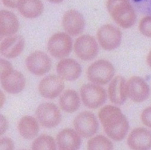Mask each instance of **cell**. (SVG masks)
I'll use <instances>...</instances> for the list:
<instances>
[{
  "label": "cell",
  "mask_w": 151,
  "mask_h": 150,
  "mask_svg": "<svg viewBox=\"0 0 151 150\" xmlns=\"http://www.w3.org/2000/svg\"><path fill=\"white\" fill-rule=\"evenodd\" d=\"M58 76L67 81H75L79 78L82 72L81 65L72 59L61 60L56 66Z\"/></svg>",
  "instance_id": "obj_16"
},
{
  "label": "cell",
  "mask_w": 151,
  "mask_h": 150,
  "mask_svg": "<svg viewBox=\"0 0 151 150\" xmlns=\"http://www.w3.org/2000/svg\"><path fill=\"white\" fill-rule=\"evenodd\" d=\"M0 65H1L0 77H1V80H2L7 77L14 70L12 64L5 59H1L0 60Z\"/></svg>",
  "instance_id": "obj_27"
},
{
  "label": "cell",
  "mask_w": 151,
  "mask_h": 150,
  "mask_svg": "<svg viewBox=\"0 0 151 150\" xmlns=\"http://www.w3.org/2000/svg\"><path fill=\"white\" fill-rule=\"evenodd\" d=\"M126 82L124 77L117 76L111 81L109 89V96L111 102L117 105L124 104L127 99Z\"/></svg>",
  "instance_id": "obj_18"
},
{
  "label": "cell",
  "mask_w": 151,
  "mask_h": 150,
  "mask_svg": "<svg viewBox=\"0 0 151 150\" xmlns=\"http://www.w3.org/2000/svg\"><path fill=\"white\" fill-rule=\"evenodd\" d=\"M26 66L32 74L36 76H43L50 71L52 63L46 53L41 51H36L27 58Z\"/></svg>",
  "instance_id": "obj_11"
},
{
  "label": "cell",
  "mask_w": 151,
  "mask_h": 150,
  "mask_svg": "<svg viewBox=\"0 0 151 150\" xmlns=\"http://www.w3.org/2000/svg\"><path fill=\"white\" fill-rule=\"evenodd\" d=\"M127 144L132 149H149L151 148V131L142 127L134 129L128 137Z\"/></svg>",
  "instance_id": "obj_14"
},
{
  "label": "cell",
  "mask_w": 151,
  "mask_h": 150,
  "mask_svg": "<svg viewBox=\"0 0 151 150\" xmlns=\"http://www.w3.org/2000/svg\"><path fill=\"white\" fill-rule=\"evenodd\" d=\"M48 1L52 3H55V4H57V3H60L62 1H63L64 0H47Z\"/></svg>",
  "instance_id": "obj_34"
},
{
  "label": "cell",
  "mask_w": 151,
  "mask_h": 150,
  "mask_svg": "<svg viewBox=\"0 0 151 150\" xmlns=\"http://www.w3.org/2000/svg\"><path fill=\"white\" fill-rule=\"evenodd\" d=\"M125 88L127 96L135 102H142L149 96V85L140 77L134 76L129 79L126 83Z\"/></svg>",
  "instance_id": "obj_10"
},
{
  "label": "cell",
  "mask_w": 151,
  "mask_h": 150,
  "mask_svg": "<svg viewBox=\"0 0 151 150\" xmlns=\"http://www.w3.org/2000/svg\"><path fill=\"white\" fill-rule=\"evenodd\" d=\"M25 40L21 35H11L1 41L0 46L1 53L6 58H15L24 50Z\"/></svg>",
  "instance_id": "obj_15"
},
{
  "label": "cell",
  "mask_w": 151,
  "mask_h": 150,
  "mask_svg": "<svg viewBox=\"0 0 151 150\" xmlns=\"http://www.w3.org/2000/svg\"><path fill=\"white\" fill-rule=\"evenodd\" d=\"M56 142L61 150H77L80 148L81 139L76 131L71 129H65L58 134Z\"/></svg>",
  "instance_id": "obj_17"
},
{
  "label": "cell",
  "mask_w": 151,
  "mask_h": 150,
  "mask_svg": "<svg viewBox=\"0 0 151 150\" xmlns=\"http://www.w3.org/2000/svg\"><path fill=\"white\" fill-rule=\"evenodd\" d=\"M17 8L25 17L34 19L42 14L44 6L41 0H22Z\"/></svg>",
  "instance_id": "obj_21"
},
{
  "label": "cell",
  "mask_w": 151,
  "mask_h": 150,
  "mask_svg": "<svg viewBox=\"0 0 151 150\" xmlns=\"http://www.w3.org/2000/svg\"><path fill=\"white\" fill-rule=\"evenodd\" d=\"M99 119L107 136L116 141H122L129 129L127 117L116 106H104L99 112Z\"/></svg>",
  "instance_id": "obj_1"
},
{
  "label": "cell",
  "mask_w": 151,
  "mask_h": 150,
  "mask_svg": "<svg viewBox=\"0 0 151 150\" xmlns=\"http://www.w3.org/2000/svg\"><path fill=\"white\" fill-rule=\"evenodd\" d=\"M74 127L80 136L88 138L97 132L99 124L93 113L89 111H84L74 119Z\"/></svg>",
  "instance_id": "obj_7"
},
{
  "label": "cell",
  "mask_w": 151,
  "mask_h": 150,
  "mask_svg": "<svg viewBox=\"0 0 151 150\" xmlns=\"http://www.w3.org/2000/svg\"><path fill=\"white\" fill-rule=\"evenodd\" d=\"M139 30L142 35L151 38V16H147L140 21Z\"/></svg>",
  "instance_id": "obj_26"
},
{
  "label": "cell",
  "mask_w": 151,
  "mask_h": 150,
  "mask_svg": "<svg viewBox=\"0 0 151 150\" xmlns=\"http://www.w3.org/2000/svg\"><path fill=\"white\" fill-rule=\"evenodd\" d=\"M5 101V96L3 93L1 91V107L2 108V106H3V104L4 103Z\"/></svg>",
  "instance_id": "obj_33"
},
{
  "label": "cell",
  "mask_w": 151,
  "mask_h": 150,
  "mask_svg": "<svg viewBox=\"0 0 151 150\" xmlns=\"http://www.w3.org/2000/svg\"><path fill=\"white\" fill-rule=\"evenodd\" d=\"M0 148H1V149H13L14 148L13 141L10 138H3L0 141Z\"/></svg>",
  "instance_id": "obj_29"
},
{
  "label": "cell",
  "mask_w": 151,
  "mask_h": 150,
  "mask_svg": "<svg viewBox=\"0 0 151 150\" xmlns=\"http://www.w3.org/2000/svg\"><path fill=\"white\" fill-rule=\"evenodd\" d=\"M19 24L15 14L11 11H0V34L1 36H11L17 32Z\"/></svg>",
  "instance_id": "obj_19"
},
{
  "label": "cell",
  "mask_w": 151,
  "mask_h": 150,
  "mask_svg": "<svg viewBox=\"0 0 151 150\" xmlns=\"http://www.w3.org/2000/svg\"><path fill=\"white\" fill-rule=\"evenodd\" d=\"M134 1H136V2H139V1H142V0H134Z\"/></svg>",
  "instance_id": "obj_35"
},
{
  "label": "cell",
  "mask_w": 151,
  "mask_h": 150,
  "mask_svg": "<svg viewBox=\"0 0 151 150\" xmlns=\"http://www.w3.org/2000/svg\"><path fill=\"white\" fill-rule=\"evenodd\" d=\"M97 39L102 48L110 51L117 49L120 46L122 34L117 27L106 24L103 25L98 30Z\"/></svg>",
  "instance_id": "obj_6"
},
{
  "label": "cell",
  "mask_w": 151,
  "mask_h": 150,
  "mask_svg": "<svg viewBox=\"0 0 151 150\" xmlns=\"http://www.w3.org/2000/svg\"><path fill=\"white\" fill-rule=\"evenodd\" d=\"M64 88V83L59 76H49L40 83L39 90L40 94L47 99H53L60 95Z\"/></svg>",
  "instance_id": "obj_12"
},
{
  "label": "cell",
  "mask_w": 151,
  "mask_h": 150,
  "mask_svg": "<svg viewBox=\"0 0 151 150\" xmlns=\"http://www.w3.org/2000/svg\"><path fill=\"white\" fill-rule=\"evenodd\" d=\"M63 25L65 31L71 36L81 34L85 28V21L83 15L77 10H70L64 15Z\"/></svg>",
  "instance_id": "obj_13"
},
{
  "label": "cell",
  "mask_w": 151,
  "mask_h": 150,
  "mask_svg": "<svg viewBox=\"0 0 151 150\" xmlns=\"http://www.w3.org/2000/svg\"><path fill=\"white\" fill-rule=\"evenodd\" d=\"M74 51L78 57L85 61L93 59L99 53V46L93 36L83 35L76 40Z\"/></svg>",
  "instance_id": "obj_9"
},
{
  "label": "cell",
  "mask_w": 151,
  "mask_h": 150,
  "mask_svg": "<svg viewBox=\"0 0 151 150\" xmlns=\"http://www.w3.org/2000/svg\"><path fill=\"white\" fill-rule=\"evenodd\" d=\"M147 62L148 64V65H149V66L151 68V51L149 52L147 58Z\"/></svg>",
  "instance_id": "obj_32"
},
{
  "label": "cell",
  "mask_w": 151,
  "mask_h": 150,
  "mask_svg": "<svg viewBox=\"0 0 151 150\" xmlns=\"http://www.w3.org/2000/svg\"><path fill=\"white\" fill-rule=\"evenodd\" d=\"M115 68L106 60H99L91 64L87 71V76L90 81L98 85L107 84L114 76Z\"/></svg>",
  "instance_id": "obj_3"
},
{
  "label": "cell",
  "mask_w": 151,
  "mask_h": 150,
  "mask_svg": "<svg viewBox=\"0 0 151 150\" xmlns=\"http://www.w3.org/2000/svg\"><path fill=\"white\" fill-rule=\"evenodd\" d=\"M72 46L73 42L71 37L64 32L53 34L47 43L49 53L57 59H62L68 56L71 53Z\"/></svg>",
  "instance_id": "obj_4"
},
{
  "label": "cell",
  "mask_w": 151,
  "mask_h": 150,
  "mask_svg": "<svg viewBox=\"0 0 151 150\" xmlns=\"http://www.w3.org/2000/svg\"><path fill=\"white\" fill-rule=\"evenodd\" d=\"M141 119L145 125L151 128V106H149L143 110L141 115Z\"/></svg>",
  "instance_id": "obj_28"
},
{
  "label": "cell",
  "mask_w": 151,
  "mask_h": 150,
  "mask_svg": "<svg viewBox=\"0 0 151 150\" xmlns=\"http://www.w3.org/2000/svg\"><path fill=\"white\" fill-rule=\"evenodd\" d=\"M1 81L3 88L11 94H17L22 91L26 84L24 75L17 71H13L7 77Z\"/></svg>",
  "instance_id": "obj_20"
},
{
  "label": "cell",
  "mask_w": 151,
  "mask_h": 150,
  "mask_svg": "<svg viewBox=\"0 0 151 150\" xmlns=\"http://www.w3.org/2000/svg\"><path fill=\"white\" fill-rule=\"evenodd\" d=\"M107 9L115 22L123 28L133 26L137 15L129 0H107Z\"/></svg>",
  "instance_id": "obj_2"
},
{
  "label": "cell",
  "mask_w": 151,
  "mask_h": 150,
  "mask_svg": "<svg viewBox=\"0 0 151 150\" xmlns=\"http://www.w3.org/2000/svg\"><path fill=\"white\" fill-rule=\"evenodd\" d=\"M33 150H55L56 146L54 139L47 135H42L36 138L32 144Z\"/></svg>",
  "instance_id": "obj_25"
},
{
  "label": "cell",
  "mask_w": 151,
  "mask_h": 150,
  "mask_svg": "<svg viewBox=\"0 0 151 150\" xmlns=\"http://www.w3.org/2000/svg\"><path fill=\"white\" fill-rule=\"evenodd\" d=\"M81 95L83 104L90 109H96L102 106L107 99L105 90L96 84L83 85L81 89Z\"/></svg>",
  "instance_id": "obj_5"
},
{
  "label": "cell",
  "mask_w": 151,
  "mask_h": 150,
  "mask_svg": "<svg viewBox=\"0 0 151 150\" xmlns=\"http://www.w3.org/2000/svg\"><path fill=\"white\" fill-rule=\"evenodd\" d=\"M37 118L41 125L46 128L57 126L61 120V112L56 105L52 103H43L36 110Z\"/></svg>",
  "instance_id": "obj_8"
},
{
  "label": "cell",
  "mask_w": 151,
  "mask_h": 150,
  "mask_svg": "<svg viewBox=\"0 0 151 150\" xmlns=\"http://www.w3.org/2000/svg\"><path fill=\"white\" fill-rule=\"evenodd\" d=\"M21 135L26 139H34L39 132V126L36 119L31 116L23 117L18 124Z\"/></svg>",
  "instance_id": "obj_22"
},
{
  "label": "cell",
  "mask_w": 151,
  "mask_h": 150,
  "mask_svg": "<svg viewBox=\"0 0 151 150\" xmlns=\"http://www.w3.org/2000/svg\"><path fill=\"white\" fill-rule=\"evenodd\" d=\"M8 128V122L6 119L1 114V130L0 134L1 135L4 134Z\"/></svg>",
  "instance_id": "obj_31"
},
{
  "label": "cell",
  "mask_w": 151,
  "mask_h": 150,
  "mask_svg": "<svg viewBox=\"0 0 151 150\" xmlns=\"http://www.w3.org/2000/svg\"><path fill=\"white\" fill-rule=\"evenodd\" d=\"M89 150H110L113 149L112 142L103 135H98L91 138L88 142Z\"/></svg>",
  "instance_id": "obj_24"
},
{
  "label": "cell",
  "mask_w": 151,
  "mask_h": 150,
  "mask_svg": "<svg viewBox=\"0 0 151 150\" xmlns=\"http://www.w3.org/2000/svg\"><path fill=\"white\" fill-rule=\"evenodd\" d=\"M4 6L9 8H16L22 1V0H2Z\"/></svg>",
  "instance_id": "obj_30"
},
{
  "label": "cell",
  "mask_w": 151,
  "mask_h": 150,
  "mask_svg": "<svg viewBox=\"0 0 151 150\" xmlns=\"http://www.w3.org/2000/svg\"><path fill=\"white\" fill-rule=\"evenodd\" d=\"M59 103L64 111L73 113L80 107L81 100L78 93L75 90H67L61 95Z\"/></svg>",
  "instance_id": "obj_23"
}]
</instances>
